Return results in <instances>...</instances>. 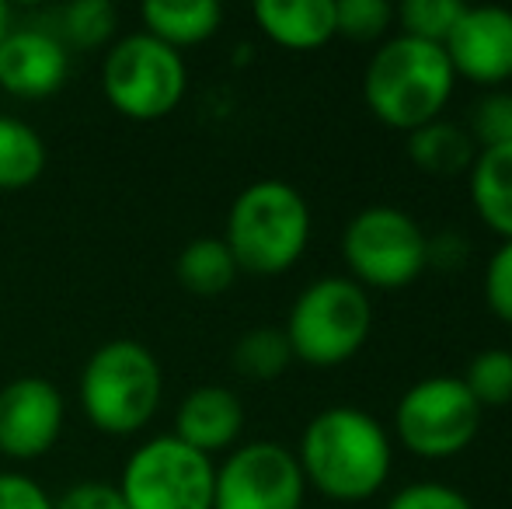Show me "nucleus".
<instances>
[{
    "label": "nucleus",
    "mask_w": 512,
    "mask_h": 509,
    "mask_svg": "<svg viewBox=\"0 0 512 509\" xmlns=\"http://www.w3.org/2000/svg\"><path fill=\"white\" fill-rule=\"evenodd\" d=\"M304 482L331 503H366L391 478L394 447L380 419L356 405H331L304 426L293 450Z\"/></svg>",
    "instance_id": "obj_1"
},
{
    "label": "nucleus",
    "mask_w": 512,
    "mask_h": 509,
    "mask_svg": "<svg viewBox=\"0 0 512 509\" xmlns=\"http://www.w3.org/2000/svg\"><path fill=\"white\" fill-rule=\"evenodd\" d=\"M457 88V74L443 46L408 35L380 42L363 74V102L370 116L387 129L415 133L418 126L443 119Z\"/></svg>",
    "instance_id": "obj_2"
},
{
    "label": "nucleus",
    "mask_w": 512,
    "mask_h": 509,
    "mask_svg": "<svg viewBox=\"0 0 512 509\" xmlns=\"http://www.w3.org/2000/svg\"><path fill=\"white\" fill-rule=\"evenodd\" d=\"M310 206L297 185L262 178L234 196L223 224V245L237 269L248 276H283L304 258L310 245Z\"/></svg>",
    "instance_id": "obj_3"
},
{
    "label": "nucleus",
    "mask_w": 512,
    "mask_h": 509,
    "mask_svg": "<svg viewBox=\"0 0 512 509\" xmlns=\"http://www.w3.org/2000/svg\"><path fill=\"white\" fill-rule=\"evenodd\" d=\"M77 398L98 433L136 436L161 408L164 370L143 342L112 339L84 360Z\"/></svg>",
    "instance_id": "obj_4"
},
{
    "label": "nucleus",
    "mask_w": 512,
    "mask_h": 509,
    "mask_svg": "<svg viewBox=\"0 0 512 509\" xmlns=\"http://www.w3.org/2000/svg\"><path fill=\"white\" fill-rule=\"evenodd\" d=\"M293 360L335 370L359 356L373 332L370 293L349 276H324L297 293L283 325Z\"/></svg>",
    "instance_id": "obj_5"
},
{
    "label": "nucleus",
    "mask_w": 512,
    "mask_h": 509,
    "mask_svg": "<svg viewBox=\"0 0 512 509\" xmlns=\"http://www.w3.org/2000/svg\"><path fill=\"white\" fill-rule=\"evenodd\" d=\"M189 67L182 53L147 32H129L108 46L102 60V95L119 116L157 123L182 105Z\"/></svg>",
    "instance_id": "obj_6"
},
{
    "label": "nucleus",
    "mask_w": 512,
    "mask_h": 509,
    "mask_svg": "<svg viewBox=\"0 0 512 509\" xmlns=\"http://www.w3.org/2000/svg\"><path fill=\"white\" fill-rule=\"evenodd\" d=\"M349 279L370 290H405L429 269V234L398 206H366L342 231Z\"/></svg>",
    "instance_id": "obj_7"
},
{
    "label": "nucleus",
    "mask_w": 512,
    "mask_h": 509,
    "mask_svg": "<svg viewBox=\"0 0 512 509\" xmlns=\"http://www.w3.org/2000/svg\"><path fill=\"white\" fill-rule=\"evenodd\" d=\"M213 482V457L161 433L126 457L115 489L126 509H213Z\"/></svg>",
    "instance_id": "obj_8"
},
{
    "label": "nucleus",
    "mask_w": 512,
    "mask_h": 509,
    "mask_svg": "<svg viewBox=\"0 0 512 509\" xmlns=\"http://www.w3.org/2000/svg\"><path fill=\"white\" fill-rule=\"evenodd\" d=\"M485 408L460 377L439 374L411 384L394 408V433L408 454L422 461H450L464 454L481 429Z\"/></svg>",
    "instance_id": "obj_9"
},
{
    "label": "nucleus",
    "mask_w": 512,
    "mask_h": 509,
    "mask_svg": "<svg viewBox=\"0 0 512 509\" xmlns=\"http://www.w3.org/2000/svg\"><path fill=\"white\" fill-rule=\"evenodd\" d=\"M307 482L290 447L251 440L216 464L213 509H304Z\"/></svg>",
    "instance_id": "obj_10"
},
{
    "label": "nucleus",
    "mask_w": 512,
    "mask_h": 509,
    "mask_svg": "<svg viewBox=\"0 0 512 509\" xmlns=\"http://www.w3.org/2000/svg\"><path fill=\"white\" fill-rule=\"evenodd\" d=\"M67 422L63 391L49 377H14L0 387V457L39 461L60 443Z\"/></svg>",
    "instance_id": "obj_11"
},
{
    "label": "nucleus",
    "mask_w": 512,
    "mask_h": 509,
    "mask_svg": "<svg viewBox=\"0 0 512 509\" xmlns=\"http://www.w3.org/2000/svg\"><path fill=\"white\" fill-rule=\"evenodd\" d=\"M457 81L495 91L512 81V11L509 7H464L443 42Z\"/></svg>",
    "instance_id": "obj_12"
},
{
    "label": "nucleus",
    "mask_w": 512,
    "mask_h": 509,
    "mask_svg": "<svg viewBox=\"0 0 512 509\" xmlns=\"http://www.w3.org/2000/svg\"><path fill=\"white\" fill-rule=\"evenodd\" d=\"M70 53L67 42L56 39L49 28H18L0 42V88L25 102L49 98L67 84Z\"/></svg>",
    "instance_id": "obj_13"
},
{
    "label": "nucleus",
    "mask_w": 512,
    "mask_h": 509,
    "mask_svg": "<svg viewBox=\"0 0 512 509\" xmlns=\"http://www.w3.org/2000/svg\"><path fill=\"white\" fill-rule=\"evenodd\" d=\"M244 433V405L223 384H199L178 401L175 433L192 450L213 457L230 454Z\"/></svg>",
    "instance_id": "obj_14"
},
{
    "label": "nucleus",
    "mask_w": 512,
    "mask_h": 509,
    "mask_svg": "<svg viewBox=\"0 0 512 509\" xmlns=\"http://www.w3.org/2000/svg\"><path fill=\"white\" fill-rule=\"evenodd\" d=\"M255 25L265 39L290 53H310L338 39L335 0H258Z\"/></svg>",
    "instance_id": "obj_15"
},
{
    "label": "nucleus",
    "mask_w": 512,
    "mask_h": 509,
    "mask_svg": "<svg viewBox=\"0 0 512 509\" xmlns=\"http://www.w3.org/2000/svg\"><path fill=\"white\" fill-rule=\"evenodd\" d=\"M467 189L481 224L502 241H512V143L478 150L467 171Z\"/></svg>",
    "instance_id": "obj_16"
},
{
    "label": "nucleus",
    "mask_w": 512,
    "mask_h": 509,
    "mask_svg": "<svg viewBox=\"0 0 512 509\" xmlns=\"http://www.w3.org/2000/svg\"><path fill=\"white\" fill-rule=\"evenodd\" d=\"M143 32L178 49L213 39L223 25V7L216 0H147L140 7Z\"/></svg>",
    "instance_id": "obj_17"
},
{
    "label": "nucleus",
    "mask_w": 512,
    "mask_h": 509,
    "mask_svg": "<svg viewBox=\"0 0 512 509\" xmlns=\"http://www.w3.org/2000/svg\"><path fill=\"white\" fill-rule=\"evenodd\" d=\"M408 161L415 164L422 175L436 178H457L467 175L478 157V143L471 140L464 126L450 123V119H436V123L418 126L408 133Z\"/></svg>",
    "instance_id": "obj_18"
},
{
    "label": "nucleus",
    "mask_w": 512,
    "mask_h": 509,
    "mask_svg": "<svg viewBox=\"0 0 512 509\" xmlns=\"http://www.w3.org/2000/svg\"><path fill=\"white\" fill-rule=\"evenodd\" d=\"M46 140L25 119L0 116V192H21L46 171Z\"/></svg>",
    "instance_id": "obj_19"
},
{
    "label": "nucleus",
    "mask_w": 512,
    "mask_h": 509,
    "mask_svg": "<svg viewBox=\"0 0 512 509\" xmlns=\"http://www.w3.org/2000/svg\"><path fill=\"white\" fill-rule=\"evenodd\" d=\"M175 276L196 297H220L237 283V269L223 238H192L175 258Z\"/></svg>",
    "instance_id": "obj_20"
},
{
    "label": "nucleus",
    "mask_w": 512,
    "mask_h": 509,
    "mask_svg": "<svg viewBox=\"0 0 512 509\" xmlns=\"http://www.w3.org/2000/svg\"><path fill=\"white\" fill-rule=\"evenodd\" d=\"M293 349L283 328L258 325L237 339L234 346V370L248 381H276L290 370Z\"/></svg>",
    "instance_id": "obj_21"
},
{
    "label": "nucleus",
    "mask_w": 512,
    "mask_h": 509,
    "mask_svg": "<svg viewBox=\"0 0 512 509\" xmlns=\"http://www.w3.org/2000/svg\"><path fill=\"white\" fill-rule=\"evenodd\" d=\"M464 7L467 4H460V0H405V4L394 7V25L408 39L443 46L450 39L453 25H457V18L464 14Z\"/></svg>",
    "instance_id": "obj_22"
},
{
    "label": "nucleus",
    "mask_w": 512,
    "mask_h": 509,
    "mask_svg": "<svg viewBox=\"0 0 512 509\" xmlns=\"http://www.w3.org/2000/svg\"><path fill=\"white\" fill-rule=\"evenodd\" d=\"M467 384V391L474 394L481 408H502L512 401V349L492 346L481 349L471 363L467 374L460 377Z\"/></svg>",
    "instance_id": "obj_23"
},
{
    "label": "nucleus",
    "mask_w": 512,
    "mask_h": 509,
    "mask_svg": "<svg viewBox=\"0 0 512 509\" xmlns=\"http://www.w3.org/2000/svg\"><path fill=\"white\" fill-rule=\"evenodd\" d=\"M60 32L56 39H67L81 49H95L105 46L115 35V25H119V11H115L108 0H74L60 11Z\"/></svg>",
    "instance_id": "obj_24"
},
{
    "label": "nucleus",
    "mask_w": 512,
    "mask_h": 509,
    "mask_svg": "<svg viewBox=\"0 0 512 509\" xmlns=\"http://www.w3.org/2000/svg\"><path fill=\"white\" fill-rule=\"evenodd\" d=\"M394 25V4L387 0H338L335 28L342 39L380 42Z\"/></svg>",
    "instance_id": "obj_25"
},
{
    "label": "nucleus",
    "mask_w": 512,
    "mask_h": 509,
    "mask_svg": "<svg viewBox=\"0 0 512 509\" xmlns=\"http://www.w3.org/2000/svg\"><path fill=\"white\" fill-rule=\"evenodd\" d=\"M471 140L478 150L485 147H509L512 143V91L495 88L474 105L471 112Z\"/></svg>",
    "instance_id": "obj_26"
},
{
    "label": "nucleus",
    "mask_w": 512,
    "mask_h": 509,
    "mask_svg": "<svg viewBox=\"0 0 512 509\" xmlns=\"http://www.w3.org/2000/svg\"><path fill=\"white\" fill-rule=\"evenodd\" d=\"M485 304L499 321L512 325V241H502L485 265Z\"/></svg>",
    "instance_id": "obj_27"
},
{
    "label": "nucleus",
    "mask_w": 512,
    "mask_h": 509,
    "mask_svg": "<svg viewBox=\"0 0 512 509\" xmlns=\"http://www.w3.org/2000/svg\"><path fill=\"white\" fill-rule=\"evenodd\" d=\"M384 509H474V503L460 489H453V485L415 482L405 485L401 492H394Z\"/></svg>",
    "instance_id": "obj_28"
},
{
    "label": "nucleus",
    "mask_w": 512,
    "mask_h": 509,
    "mask_svg": "<svg viewBox=\"0 0 512 509\" xmlns=\"http://www.w3.org/2000/svg\"><path fill=\"white\" fill-rule=\"evenodd\" d=\"M56 499L21 471H0V509H53Z\"/></svg>",
    "instance_id": "obj_29"
},
{
    "label": "nucleus",
    "mask_w": 512,
    "mask_h": 509,
    "mask_svg": "<svg viewBox=\"0 0 512 509\" xmlns=\"http://www.w3.org/2000/svg\"><path fill=\"white\" fill-rule=\"evenodd\" d=\"M53 509H126L119 489L108 482H81L74 489H67L53 503Z\"/></svg>",
    "instance_id": "obj_30"
},
{
    "label": "nucleus",
    "mask_w": 512,
    "mask_h": 509,
    "mask_svg": "<svg viewBox=\"0 0 512 509\" xmlns=\"http://www.w3.org/2000/svg\"><path fill=\"white\" fill-rule=\"evenodd\" d=\"M467 262V241L453 231H443L436 238H429V265L436 269H457Z\"/></svg>",
    "instance_id": "obj_31"
},
{
    "label": "nucleus",
    "mask_w": 512,
    "mask_h": 509,
    "mask_svg": "<svg viewBox=\"0 0 512 509\" xmlns=\"http://www.w3.org/2000/svg\"><path fill=\"white\" fill-rule=\"evenodd\" d=\"M14 28V11H11V4H4L0 0V42H4V35Z\"/></svg>",
    "instance_id": "obj_32"
}]
</instances>
